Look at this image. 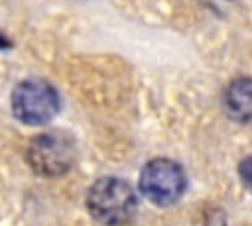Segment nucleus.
<instances>
[{
	"mask_svg": "<svg viewBox=\"0 0 252 226\" xmlns=\"http://www.w3.org/2000/svg\"><path fill=\"white\" fill-rule=\"evenodd\" d=\"M224 108L238 122L252 120V79H234L224 88Z\"/></svg>",
	"mask_w": 252,
	"mask_h": 226,
	"instance_id": "5",
	"label": "nucleus"
},
{
	"mask_svg": "<svg viewBox=\"0 0 252 226\" xmlns=\"http://www.w3.org/2000/svg\"><path fill=\"white\" fill-rule=\"evenodd\" d=\"M87 206L93 218H96L98 222L106 226H124L134 218L138 200L126 181L104 177L89 189Z\"/></svg>",
	"mask_w": 252,
	"mask_h": 226,
	"instance_id": "1",
	"label": "nucleus"
},
{
	"mask_svg": "<svg viewBox=\"0 0 252 226\" xmlns=\"http://www.w3.org/2000/svg\"><path fill=\"white\" fill-rule=\"evenodd\" d=\"M75 143L61 132L39 134L28 149V161L35 173L43 177H57L71 169L75 161Z\"/></svg>",
	"mask_w": 252,
	"mask_h": 226,
	"instance_id": "4",
	"label": "nucleus"
},
{
	"mask_svg": "<svg viewBox=\"0 0 252 226\" xmlns=\"http://www.w3.org/2000/svg\"><path fill=\"white\" fill-rule=\"evenodd\" d=\"M61 100L53 85L43 79H26L12 92V112L26 126H43L55 118Z\"/></svg>",
	"mask_w": 252,
	"mask_h": 226,
	"instance_id": "2",
	"label": "nucleus"
},
{
	"mask_svg": "<svg viewBox=\"0 0 252 226\" xmlns=\"http://www.w3.org/2000/svg\"><path fill=\"white\" fill-rule=\"evenodd\" d=\"M185 185L187 179L181 165L171 159H152L140 173L142 195L158 206H169L177 202L185 193Z\"/></svg>",
	"mask_w": 252,
	"mask_h": 226,
	"instance_id": "3",
	"label": "nucleus"
},
{
	"mask_svg": "<svg viewBox=\"0 0 252 226\" xmlns=\"http://www.w3.org/2000/svg\"><path fill=\"white\" fill-rule=\"evenodd\" d=\"M238 173H240L242 183H244V185L250 189V193H252V155H248V157H244V159L240 161Z\"/></svg>",
	"mask_w": 252,
	"mask_h": 226,
	"instance_id": "6",
	"label": "nucleus"
},
{
	"mask_svg": "<svg viewBox=\"0 0 252 226\" xmlns=\"http://www.w3.org/2000/svg\"><path fill=\"white\" fill-rule=\"evenodd\" d=\"M12 43H10V39L8 37H4L2 33H0V49H8Z\"/></svg>",
	"mask_w": 252,
	"mask_h": 226,
	"instance_id": "7",
	"label": "nucleus"
}]
</instances>
